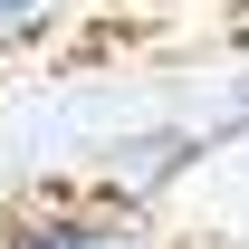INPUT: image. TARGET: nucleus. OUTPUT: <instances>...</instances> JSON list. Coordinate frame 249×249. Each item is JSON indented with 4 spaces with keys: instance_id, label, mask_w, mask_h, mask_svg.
Here are the masks:
<instances>
[{
    "instance_id": "obj_1",
    "label": "nucleus",
    "mask_w": 249,
    "mask_h": 249,
    "mask_svg": "<svg viewBox=\"0 0 249 249\" xmlns=\"http://www.w3.org/2000/svg\"><path fill=\"white\" fill-rule=\"evenodd\" d=\"M0 249H163L134 192H48L0 220Z\"/></svg>"
},
{
    "instance_id": "obj_2",
    "label": "nucleus",
    "mask_w": 249,
    "mask_h": 249,
    "mask_svg": "<svg viewBox=\"0 0 249 249\" xmlns=\"http://www.w3.org/2000/svg\"><path fill=\"white\" fill-rule=\"evenodd\" d=\"M48 19H58V0H0V48L29 38V29H48Z\"/></svg>"
}]
</instances>
